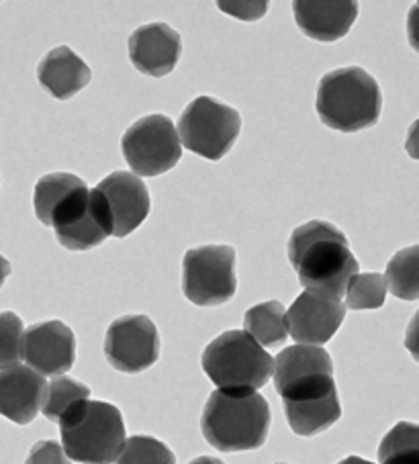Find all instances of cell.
<instances>
[{
  "label": "cell",
  "instance_id": "1f68e13d",
  "mask_svg": "<svg viewBox=\"0 0 419 464\" xmlns=\"http://www.w3.org/2000/svg\"><path fill=\"white\" fill-rule=\"evenodd\" d=\"M9 275H11V264H9V260L0 256V289H3V285L6 278H9Z\"/></svg>",
  "mask_w": 419,
  "mask_h": 464
},
{
  "label": "cell",
  "instance_id": "e575fe53",
  "mask_svg": "<svg viewBox=\"0 0 419 464\" xmlns=\"http://www.w3.org/2000/svg\"><path fill=\"white\" fill-rule=\"evenodd\" d=\"M278 464H283V462H278Z\"/></svg>",
  "mask_w": 419,
  "mask_h": 464
},
{
  "label": "cell",
  "instance_id": "8992f818",
  "mask_svg": "<svg viewBox=\"0 0 419 464\" xmlns=\"http://www.w3.org/2000/svg\"><path fill=\"white\" fill-rule=\"evenodd\" d=\"M238 289L236 250L231 246H200L184 254L182 293L199 307H217Z\"/></svg>",
  "mask_w": 419,
  "mask_h": 464
},
{
  "label": "cell",
  "instance_id": "30bf717a",
  "mask_svg": "<svg viewBox=\"0 0 419 464\" xmlns=\"http://www.w3.org/2000/svg\"><path fill=\"white\" fill-rule=\"evenodd\" d=\"M104 356L119 372L137 374L154 366L160 358L158 327L146 315H125L109 325Z\"/></svg>",
  "mask_w": 419,
  "mask_h": 464
},
{
  "label": "cell",
  "instance_id": "484cf974",
  "mask_svg": "<svg viewBox=\"0 0 419 464\" xmlns=\"http://www.w3.org/2000/svg\"><path fill=\"white\" fill-rule=\"evenodd\" d=\"M171 448L151 436H132L115 464H174Z\"/></svg>",
  "mask_w": 419,
  "mask_h": 464
},
{
  "label": "cell",
  "instance_id": "ba28073f",
  "mask_svg": "<svg viewBox=\"0 0 419 464\" xmlns=\"http://www.w3.org/2000/svg\"><path fill=\"white\" fill-rule=\"evenodd\" d=\"M129 168L140 176H160L180 162L179 130L166 115H148L135 121L121 140Z\"/></svg>",
  "mask_w": 419,
  "mask_h": 464
},
{
  "label": "cell",
  "instance_id": "cb8c5ba5",
  "mask_svg": "<svg viewBox=\"0 0 419 464\" xmlns=\"http://www.w3.org/2000/svg\"><path fill=\"white\" fill-rule=\"evenodd\" d=\"M91 397V389L84 382L74 381L63 374V377H55L50 385H47V393L44 399L42 413L50 421H60L72 405L80 401H86Z\"/></svg>",
  "mask_w": 419,
  "mask_h": 464
},
{
  "label": "cell",
  "instance_id": "ac0fdd59",
  "mask_svg": "<svg viewBox=\"0 0 419 464\" xmlns=\"http://www.w3.org/2000/svg\"><path fill=\"white\" fill-rule=\"evenodd\" d=\"M317 374H334L332 356L317 346H291L285 348L274 360V387L278 395L285 389L307 381Z\"/></svg>",
  "mask_w": 419,
  "mask_h": 464
},
{
  "label": "cell",
  "instance_id": "e0dca14e",
  "mask_svg": "<svg viewBox=\"0 0 419 464\" xmlns=\"http://www.w3.org/2000/svg\"><path fill=\"white\" fill-rule=\"evenodd\" d=\"M37 78L47 92L58 101H68L88 86L93 78L91 68L70 47H55L45 55L37 68Z\"/></svg>",
  "mask_w": 419,
  "mask_h": 464
},
{
  "label": "cell",
  "instance_id": "d6a6232c",
  "mask_svg": "<svg viewBox=\"0 0 419 464\" xmlns=\"http://www.w3.org/2000/svg\"><path fill=\"white\" fill-rule=\"evenodd\" d=\"M189 464H223L219 459H213V456H199V459L190 460Z\"/></svg>",
  "mask_w": 419,
  "mask_h": 464
},
{
  "label": "cell",
  "instance_id": "8fae6325",
  "mask_svg": "<svg viewBox=\"0 0 419 464\" xmlns=\"http://www.w3.org/2000/svg\"><path fill=\"white\" fill-rule=\"evenodd\" d=\"M23 360L42 377H63L76 360L74 332L58 319L31 325L23 335Z\"/></svg>",
  "mask_w": 419,
  "mask_h": 464
},
{
  "label": "cell",
  "instance_id": "d4e9b609",
  "mask_svg": "<svg viewBox=\"0 0 419 464\" xmlns=\"http://www.w3.org/2000/svg\"><path fill=\"white\" fill-rule=\"evenodd\" d=\"M386 278L383 275H356L350 278L346 289V309L365 311L381 309L386 299Z\"/></svg>",
  "mask_w": 419,
  "mask_h": 464
},
{
  "label": "cell",
  "instance_id": "f1b7e54d",
  "mask_svg": "<svg viewBox=\"0 0 419 464\" xmlns=\"http://www.w3.org/2000/svg\"><path fill=\"white\" fill-rule=\"evenodd\" d=\"M405 348L409 350V354L414 356L415 362H419V311L411 319L405 332Z\"/></svg>",
  "mask_w": 419,
  "mask_h": 464
},
{
  "label": "cell",
  "instance_id": "9c48e42d",
  "mask_svg": "<svg viewBox=\"0 0 419 464\" xmlns=\"http://www.w3.org/2000/svg\"><path fill=\"white\" fill-rule=\"evenodd\" d=\"M287 421L297 436H317L342 418L334 374H317L285 389L283 393Z\"/></svg>",
  "mask_w": 419,
  "mask_h": 464
},
{
  "label": "cell",
  "instance_id": "ffe728a7",
  "mask_svg": "<svg viewBox=\"0 0 419 464\" xmlns=\"http://www.w3.org/2000/svg\"><path fill=\"white\" fill-rule=\"evenodd\" d=\"M246 332L260 343L262 348L283 346L287 340V311L278 301L260 303L246 311Z\"/></svg>",
  "mask_w": 419,
  "mask_h": 464
},
{
  "label": "cell",
  "instance_id": "83f0119b",
  "mask_svg": "<svg viewBox=\"0 0 419 464\" xmlns=\"http://www.w3.org/2000/svg\"><path fill=\"white\" fill-rule=\"evenodd\" d=\"M25 464H72L70 459L63 452V446H60L55 440H42L37 442L27 456Z\"/></svg>",
  "mask_w": 419,
  "mask_h": 464
},
{
  "label": "cell",
  "instance_id": "7a4b0ae2",
  "mask_svg": "<svg viewBox=\"0 0 419 464\" xmlns=\"http://www.w3.org/2000/svg\"><path fill=\"white\" fill-rule=\"evenodd\" d=\"M200 430L209 444L221 452H246L264 446L270 430V407L260 393H223L207 399Z\"/></svg>",
  "mask_w": 419,
  "mask_h": 464
},
{
  "label": "cell",
  "instance_id": "5bb4252c",
  "mask_svg": "<svg viewBox=\"0 0 419 464\" xmlns=\"http://www.w3.org/2000/svg\"><path fill=\"white\" fill-rule=\"evenodd\" d=\"M129 58L141 74L151 78L168 76L182 53V39L166 23L137 27L129 37Z\"/></svg>",
  "mask_w": 419,
  "mask_h": 464
},
{
  "label": "cell",
  "instance_id": "f546056e",
  "mask_svg": "<svg viewBox=\"0 0 419 464\" xmlns=\"http://www.w3.org/2000/svg\"><path fill=\"white\" fill-rule=\"evenodd\" d=\"M407 37H409V45L419 53V3L409 11Z\"/></svg>",
  "mask_w": 419,
  "mask_h": 464
},
{
  "label": "cell",
  "instance_id": "52a82bcc",
  "mask_svg": "<svg viewBox=\"0 0 419 464\" xmlns=\"http://www.w3.org/2000/svg\"><path fill=\"white\" fill-rule=\"evenodd\" d=\"M241 131V117L233 107L199 97L184 109L179 121L182 146L207 160H221Z\"/></svg>",
  "mask_w": 419,
  "mask_h": 464
},
{
  "label": "cell",
  "instance_id": "836d02e7",
  "mask_svg": "<svg viewBox=\"0 0 419 464\" xmlns=\"http://www.w3.org/2000/svg\"><path fill=\"white\" fill-rule=\"evenodd\" d=\"M337 464H375V462H368L365 459H358V456H348V459H344L342 462Z\"/></svg>",
  "mask_w": 419,
  "mask_h": 464
},
{
  "label": "cell",
  "instance_id": "4dcf8cb0",
  "mask_svg": "<svg viewBox=\"0 0 419 464\" xmlns=\"http://www.w3.org/2000/svg\"><path fill=\"white\" fill-rule=\"evenodd\" d=\"M405 150H407V154L411 158L419 160V119H417V121H414V125L409 127L407 140H405Z\"/></svg>",
  "mask_w": 419,
  "mask_h": 464
},
{
  "label": "cell",
  "instance_id": "5b68a950",
  "mask_svg": "<svg viewBox=\"0 0 419 464\" xmlns=\"http://www.w3.org/2000/svg\"><path fill=\"white\" fill-rule=\"evenodd\" d=\"M203 371L217 391L246 395L270 381L274 358L248 332L231 330L205 348Z\"/></svg>",
  "mask_w": 419,
  "mask_h": 464
},
{
  "label": "cell",
  "instance_id": "4316f807",
  "mask_svg": "<svg viewBox=\"0 0 419 464\" xmlns=\"http://www.w3.org/2000/svg\"><path fill=\"white\" fill-rule=\"evenodd\" d=\"M23 322L13 311L0 314V368L19 364L23 360Z\"/></svg>",
  "mask_w": 419,
  "mask_h": 464
},
{
  "label": "cell",
  "instance_id": "2e32d148",
  "mask_svg": "<svg viewBox=\"0 0 419 464\" xmlns=\"http://www.w3.org/2000/svg\"><path fill=\"white\" fill-rule=\"evenodd\" d=\"M293 14L299 29L316 42L334 44L348 35L350 27L358 17V5L350 0L340 3H313L301 0L293 5Z\"/></svg>",
  "mask_w": 419,
  "mask_h": 464
},
{
  "label": "cell",
  "instance_id": "4fadbf2b",
  "mask_svg": "<svg viewBox=\"0 0 419 464\" xmlns=\"http://www.w3.org/2000/svg\"><path fill=\"white\" fill-rule=\"evenodd\" d=\"M109 205L112 219V236L127 237L141 226L150 215V193L140 176L129 172H112L99 187Z\"/></svg>",
  "mask_w": 419,
  "mask_h": 464
},
{
  "label": "cell",
  "instance_id": "44dd1931",
  "mask_svg": "<svg viewBox=\"0 0 419 464\" xmlns=\"http://www.w3.org/2000/svg\"><path fill=\"white\" fill-rule=\"evenodd\" d=\"M386 289L401 301L419 299V246L403 247L386 264Z\"/></svg>",
  "mask_w": 419,
  "mask_h": 464
},
{
  "label": "cell",
  "instance_id": "7402d4cb",
  "mask_svg": "<svg viewBox=\"0 0 419 464\" xmlns=\"http://www.w3.org/2000/svg\"><path fill=\"white\" fill-rule=\"evenodd\" d=\"M80 187H84V180L70 172H55L39 179V182L35 184V195H34V207H35L37 219L42 221L44 226H50L54 211L58 209V207Z\"/></svg>",
  "mask_w": 419,
  "mask_h": 464
},
{
  "label": "cell",
  "instance_id": "277c9868",
  "mask_svg": "<svg viewBox=\"0 0 419 464\" xmlns=\"http://www.w3.org/2000/svg\"><path fill=\"white\" fill-rule=\"evenodd\" d=\"M58 423L63 452L74 462L112 464L127 442L123 415L104 401L72 405Z\"/></svg>",
  "mask_w": 419,
  "mask_h": 464
},
{
  "label": "cell",
  "instance_id": "6da1fadb",
  "mask_svg": "<svg viewBox=\"0 0 419 464\" xmlns=\"http://www.w3.org/2000/svg\"><path fill=\"white\" fill-rule=\"evenodd\" d=\"M288 260L305 291L334 301H342L350 278L358 275L348 239L329 221L316 219L297 227L288 239Z\"/></svg>",
  "mask_w": 419,
  "mask_h": 464
},
{
  "label": "cell",
  "instance_id": "3957f363",
  "mask_svg": "<svg viewBox=\"0 0 419 464\" xmlns=\"http://www.w3.org/2000/svg\"><path fill=\"white\" fill-rule=\"evenodd\" d=\"M317 115L329 130L356 133L376 125L383 94L376 80L358 66L340 68L319 80Z\"/></svg>",
  "mask_w": 419,
  "mask_h": 464
},
{
  "label": "cell",
  "instance_id": "603a6c76",
  "mask_svg": "<svg viewBox=\"0 0 419 464\" xmlns=\"http://www.w3.org/2000/svg\"><path fill=\"white\" fill-rule=\"evenodd\" d=\"M381 464H419V426L399 421L378 446Z\"/></svg>",
  "mask_w": 419,
  "mask_h": 464
},
{
  "label": "cell",
  "instance_id": "9a60e30c",
  "mask_svg": "<svg viewBox=\"0 0 419 464\" xmlns=\"http://www.w3.org/2000/svg\"><path fill=\"white\" fill-rule=\"evenodd\" d=\"M47 393L45 377L27 364L0 368V415L19 426L37 418Z\"/></svg>",
  "mask_w": 419,
  "mask_h": 464
},
{
  "label": "cell",
  "instance_id": "d6986e66",
  "mask_svg": "<svg viewBox=\"0 0 419 464\" xmlns=\"http://www.w3.org/2000/svg\"><path fill=\"white\" fill-rule=\"evenodd\" d=\"M109 236H112V219L109 205L104 201L99 188L91 190V207H88L84 218L78 219L72 227L55 234L63 247L74 252L93 250V247L101 246Z\"/></svg>",
  "mask_w": 419,
  "mask_h": 464
},
{
  "label": "cell",
  "instance_id": "7c38bea8",
  "mask_svg": "<svg viewBox=\"0 0 419 464\" xmlns=\"http://www.w3.org/2000/svg\"><path fill=\"white\" fill-rule=\"evenodd\" d=\"M346 317V303L305 291L287 311V332L301 346H321L334 338Z\"/></svg>",
  "mask_w": 419,
  "mask_h": 464
}]
</instances>
